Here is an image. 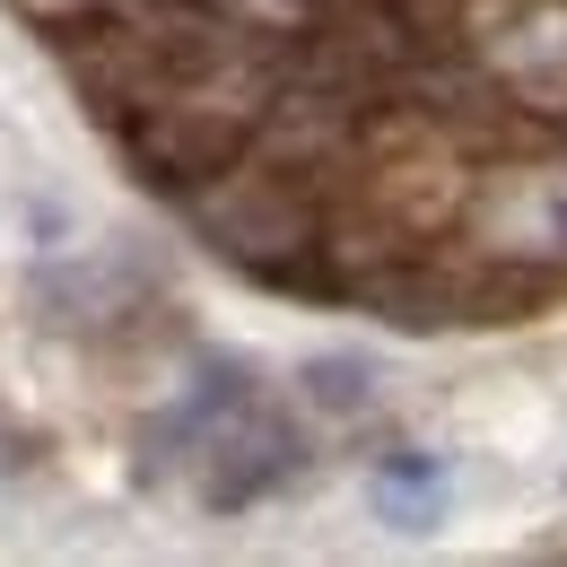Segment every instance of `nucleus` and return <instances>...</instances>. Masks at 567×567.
Masks as SVG:
<instances>
[{
  "instance_id": "nucleus-2",
  "label": "nucleus",
  "mask_w": 567,
  "mask_h": 567,
  "mask_svg": "<svg viewBox=\"0 0 567 567\" xmlns=\"http://www.w3.org/2000/svg\"><path fill=\"white\" fill-rule=\"evenodd\" d=\"M184 227L218 262H236L245 280H271L288 297H332V280H323V193L297 184L271 157H254V148H236L218 175H202L184 193Z\"/></svg>"
},
{
  "instance_id": "nucleus-10",
  "label": "nucleus",
  "mask_w": 567,
  "mask_h": 567,
  "mask_svg": "<svg viewBox=\"0 0 567 567\" xmlns=\"http://www.w3.org/2000/svg\"><path fill=\"white\" fill-rule=\"evenodd\" d=\"M210 9H254V0H210Z\"/></svg>"
},
{
  "instance_id": "nucleus-7",
  "label": "nucleus",
  "mask_w": 567,
  "mask_h": 567,
  "mask_svg": "<svg viewBox=\"0 0 567 567\" xmlns=\"http://www.w3.org/2000/svg\"><path fill=\"white\" fill-rule=\"evenodd\" d=\"M384 375H375V358H358V350H315L306 367H297V402L315 411V420H332V427H350L367 420L384 393H375Z\"/></svg>"
},
{
  "instance_id": "nucleus-6",
  "label": "nucleus",
  "mask_w": 567,
  "mask_h": 567,
  "mask_svg": "<svg viewBox=\"0 0 567 567\" xmlns=\"http://www.w3.org/2000/svg\"><path fill=\"white\" fill-rule=\"evenodd\" d=\"M254 393H262V384H254V367H245V358H227V350L202 358V367L184 375V393L141 427V454H148V463H157V454H166V463H193V445H202L227 411H245Z\"/></svg>"
},
{
  "instance_id": "nucleus-4",
  "label": "nucleus",
  "mask_w": 567,
  "mask_h": 567,
  "mask_svg": "<svg viewBox=\"0 0 567 567\" xmlns=\"http://www.w3.org/2000/svg\"><path fill=\"white\" fill-rule=\"evenodd\" d=\"M306 463H315V436L288 420L271 393H254L245 411H227V420L193 445V497H202L210 515H245V506H262V497L297 489Z\"/></svg>"
},
{
  "instance_id": "nucleus-9",
  "label": "nucleus",
  "mask_w": 567,
  "mask_h": 567,
  "mask_svg": "<svg viewBox=\"0 0 567 567\" xmlns=\"http://www.w3.org/2000/svg\"><path fill=\"white\" fill-rule=\"evenodd\" d=\"M18 9H27V18L44 27V35H62V27H71V18H87L96 0H18Z\"/></svg>"
},
{
  "instance_id": "nucleus-1",
  "label": "nucleus",
  "mask_w": 567,
  "mask_h": 567,
  "mask_svg": "<svg viewBox=\"0 0 567 567\" xmlns=\"http://www.w3.org/2000/svg\"><path fill=\"white\" fill-rule=\"evenodd\" d=\"M236 35H245V18L210 9V0H96L87 18H71L53 35V53H62L71 87L87 96V114L114 132L123 114L202 79Z\"/></svg>"
},
{
  "instance_id": "nucleus-3",
  "label": "nucleus",
  "mask_w": 567,
  "mask_h": 567,
  "mask_svg": "<svg viewBox=\"0 0 567 567\" xmlns=\"http://www.w3.org/2000/svg\"><path fill=\"white\" fill-rule=\"evenodd\" d=\"M445 236L481 262H506V271H533L542 288H567V141L481 157V175L463 184Z\"/></svg>"
},
{
  "instance_id": "nucleus-8",
  "label": "nucleus",
  "mask_w": 567,
  "mask_h": 567,
  "mask_svg": "<svg viewBox=\"0 0 567 567\" xmlns=\"http://www.w3.org/2000/svg\"><path fill=\"white\" fill-rule=\"evenodd\" d=\"M367 497H375V515H384L393 533H427V524L445 515V463L402 445V454H384V463H375Z\"/></svg>"
},
{
  "instance_id": "nucleus-5",
  "label": "nucleus",
  "mask_w": 567,
  "mask_h": 567,
  "mask_svg": "<svg viewBox=\"0 0 567 567\" xmlns=\"http://www.w3.org/2000/svg\"><path fill=\"white\" fill-rule=\"evenodd\" d=\"M27 306H35V323L44 332H79V341H96V332H123L132 315H148V288L132 262H96V254H44L35 271H27Z\"/></svg>"
}]
</instances>
